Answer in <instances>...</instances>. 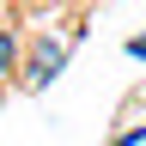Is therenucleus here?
<instances>
[{"instance_id":"7ed1b4c3","label":"nucleus","mask_w":146,"mask_h":146,"mask_svg":"<svg viewBox=\"0 0 146 146\" xmlns=\"http://www.w3.org/2000/svg\"><path fill=\"white\" fill-rule=\"evenodd\" d=\"M128 55H140V61H146V36H134V43H128Z\"/></svg>"},{"instance_id":"f257e3e1","label":"nucleus","mask_w":146,"mask_h":146,"mask_svg":"<svg viewBox=\"0 0 146 146\" xmlns=\"http://www.w3.org/2000/svg\"><path fill=\"white\" fill-rule=\"evenodd\" d=\"M61 61H67V43H36V55H31V73H25V79H31V85H49L55 73H61Z\"/></svg>"},{"instance_id":"f03ea898","label":"nucleus","mask_w":146,"mask_h":146,"mask_svg":"<svg viewBox=\"0 0 146 146\" xmlns=\"http://www.w3.org/2000/svg\"><path fill=\"white\" fill-rule=\"evenodd\" d=\"M12 61H18V43H12V31H0V79L12 73Z\"/></svg>"}]
</instances>
